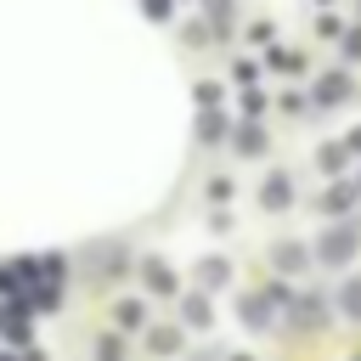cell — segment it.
Instances as JSON below:
<instances>
[{
    "label": "cell",
    "mask_w": 361,
    "mask_h": 361,
    "mask_svg": "<svg viewBox=\"0 0 361 361\" xmlns=\"http://www.w3.org/2000/svg\"><path fill=\"white\" fill-rule=\"evenodd\" d=\"M355 248H361V231H355V226H327V231L316 237V259H322V265H350Z\"/></svg>",
    "instance_id": "1"
},
{
    "label": "cell",
    "mask_w": 361,
    "mask_h": 361,
    "mask_svg": "<svg viewBox=\"0 0 361 361\" xmlns=\"http://www.w3.org/2000/svg\"><path fill=\"white\" fill-rule=\"evenodd\" d=\"M259 203H265V209H288V203H293V175H282V169H276V175H265Z\"/></svg>",
    "instance_id": "2"
},
{
    "label": "cell",
    "mask_w": 361,
    "mask_h": 361,
    "mask_svg": "<svg viewBox=\"0 0 361 361\" xmlns=\"http://www.w3.org/2000/svg\"><path fill=\"white\" fill-rule=\"evenodd\" d=\"M141 276H147V288H152L158 299H175V271H169L164 259H147V265H141Z\"/></svg>",
    "instance_id": "3"
},
{
    "label": "cell",
    "mask_w": 361,
    "mask_h": 361,
    "mask_svg": "<svg viewBox=\"0 0 361 361\" xmlns=\"http://www.w3.org/2000/svg\"><path fill=\"white\" fill-rule=\"evenodd\" d=\"M355 197H361V186L338 180V186H327V192H322V214H344V209H350Z\"/></svg>",
    "instance_id": "4"
},
{
    "label": "cell",
    "mask_w": 361,
    "mask_h": 361,
    "mask_svg": "<svg viewBox=\"0 0 361 361\" xmlns=\"http://www.w3.org/2000/svg\"><path fill=\"white\" fill-rule=\"evenodd\" d=\"M271 310H276V305H271V293H265V299H259V293H243V299H237V316H243V322H254V327H259V322H271Z\"/></svg>",
    "instance_id": "5"
},
{
    "label": "cell",
    "mask_w": 361,
    "mask_h": 361,
    "mask_svg": "<svg viewBox=\"0 0 361 361\" xmlns=\"http://www.w3.org/2000/svg\"><path fill=\"white\" fill-rule=\"evenodd\" d=\"M344 96H350V79H344V73H327V79L316 85V102H322V107H333V102H344Z\"/></svg>",
    "instance_id": "6"
},
{
    "label": "cell",
    "mask_w": 361,
    "mask_h": 361,
    "mask_svg": "<svg viewBox=\"0 0 361 361\" xmlns=\"http://www.w3.org/2000/svg\"><path fill=\"white\" fill-rule=\"evenodd\" d=\"M276 265H282V271H305V265H310L305 243H276Z\"/></svg>",
    "instance_id": "7"
},
{
    "label": "cell",
    "mask_w": 361,
    "mask_h": 361,
    "mask_svg": "<svg viewBox=\"0 0 361 361\" xmlns=\"http://www.w3.org/2000/svg\"><path fill=\"white\" fill-rule=\"evenodd\" d=\"M226 276H231L226 259H197V282H203V288H226Z\"/></svg>",
    "instance_id": "8"
},
{
    "label": "cell",
    "mask_w": 361,
    "mask_h": 361,
    "mask_svg": "<svg viewBox=\"0 0 361 361\" xmlns=\"http://www.w3.org/2000/svg\"><path fill=\"white\" fill-rule=\"evenodd\" d=\"M147 344H152L158 355H175V350H180V327H152V333H147Z\"/></svg>",
    "instance_id": "9"
},
{
    "label": "cell",
    "mask_w": 361,
    "mask_h": 361,
    "mask_svg": "<svg viewBox=\"0 0 361 361\" xmlns=\"http://www.w3.org/2000/svg\"><path fill=\"white\" fill-rule=\"evenodd\" d=\"M338 310H344V316H350V322H361V276H355V282H344V288H338Z\"/></svg>",
    "instance_id": "10"
},
{
    "label": "cell",
    "mask_w": 361,
    "mask_h": 361,
    "mask_svg": "<svg viewBox=\"0 0 361 361\" xmlns=\"http://www.w3.org/2000/svg\"><path fill=\"white\" fill-rule=\"evenodd\" d=\"M344 158H350V152H344V141H327V147L316 152V164H322L327 175H333V169H344Z\"/></svg>",
    "instance_id": "11"
},
{
    "label": "cell",
    "mask_w": 361,
    "mask_h": 361,
    "mask_svg": "<svg viewBox=\"0 0 361 361\" xmlns=\"http://www.w3.org/2000/svg\"><path fill=\"white\" fill-rule=\"evenodd\" d=\"M197 135H203V141H220V135H226V118H220V113H203V118H197Z\"/></svg>",
    "instance_id": "12"
},
{
    "label": "cell",
    "mask_w": 361,
    "mask_h": 361,
    "mask_svg": "<svg viewBox=\"0 0 361 361\" xmlns=\"http://www.w3.org/2000/svg\"><path fill=\"white\" fill-rule=\"evenodd\" d=\"M237 152H265V135H259L254 124H243V130H237Z\"/></svg>",
    "instance_id": "13"
},
{
    "label": "cell",
    "mask_w": 361,
    "mask_h": 361,
    "mask_svg": "<svg viewBox=\"0 0 361 361\" xmlns=\"http://www.w3.org/2000/svg\"><path fill=\"white\" fill-rule=\"evenodd\" d=\"M180 316H186L192 327H209V299H186V305H180Z\"/></svg>",
    "instance_id": "14"
},
{
    "label": "cell",
    "mask_w": 361,
    "mask_h": 361,
    "mask_svg": "<svg viewBox=\"0 0 361 361\" xmlns=\"http://www.w3.org/2000/svg\"><path fill=\"white\" fill-rule=\"evenodd\" d=\"M96 361H124V344H118V333H107V338L96 344Z\"/></svg>",
    "instance_id": "15"
},
{
    "label": "cell",
    "mask_w": 361,
    "mask_h": 361,
    "mask_svg": "<svg viewBox=\"0 0 361 361\" xmlns=\"http://www.w3.org/2000/svg\"><path fill=\"white\" fill-rule=\"evenodd\" d=\"M271 68H282V73H299L305 62H299V51H271Z\"/></svg>",
    "instance_id": "16"
},
{
    "label": "cell",
    "mask_w": 361,
    "mask_h": 361,
    "mask_svg": "<svg viewBox=\"0 0 361 361\" xmlns=\"http://www.w3.org/2000/svg\"><path fill=\"white\" fill-rule=\"evenodd\" d=\"M0 327H6V338H17V344H23V338H28V316H6V322H0Z\"/></svg>",
    "instance_id": "17"
},
{
    "label": "cell",
    "mask_w": 361,
    "mask_h": 361,
    "mask_svg": "<svg viewBox=\"0 0 361 361\" xmlns=\"http://www.w3.org/2000/svg\"><path fill=\"white\" fill-rule=\"evenodd\" d=\"M141 6H147V17H158V23L169 17V0H141Z\"/></svg>",
    "instance_id": "18"
},
{
    "label": "cell",
    "mask_w": 361,
    "mask_h": 361,
    "mask_svg": "<svg viewBox=\"0 0 361 361\" xmlns=\"http://www.w3.org/2000/svg\"><path fill=\"white\" fill-rule=\"evenodd\" d=\"M344 51H350V56H361V28H355V34H344Z\"/></svg>",
    "instance_id": "19"
},
{
    "label": "cell",
    "mask_w": 361,
    "mask_h": 361,
    "mask_svg": "<svg viewBox=\"0 0 361 361\" xmlns=\"http://www.w3.org/2000/svg\"><path fill=\"white\" fill-rule=\"evenodd\" d=\"M344 152H361V130H350V135H344Z\"/></svg>",
    "instance_id": "20"
},
{
    "label": "cell",
    "mask_w": 361,
    "mask_h": 361,
    "mask_svg": "<svg viewBox=\"0 0 361 361\" xmlns=\"http://www.w3.org/2000/svg\"><path fill=\"white\" fill-rule=\"evenodd\" d=\"M0 361H6V355H0Z\"/></svg>",
    "instance_id": "21"
}]
</instances>
